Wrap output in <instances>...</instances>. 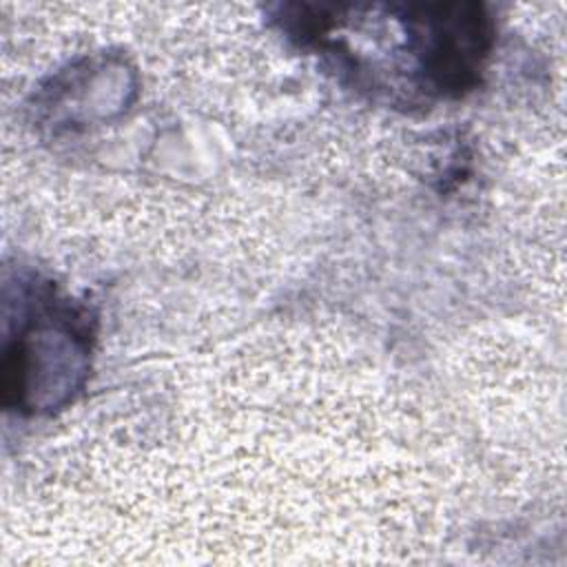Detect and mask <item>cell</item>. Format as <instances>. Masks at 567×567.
<instances>
[{
    "mask_svg": "<svg viewBox=\"0 0 567 567\" xmlns=\"http://www.w3.org/2000/svg\"><path fill=\"white\" fill-rule=\"evenodd\" d=\"M86 326L71 308L42 310L4 357V392L24 408L55 405L84 372Z\"/></svg>",
    "mask_w": 567,
    "mask_h": 567,
    "instance_id": "1",
    "label": "cell"
}]
</instances>
